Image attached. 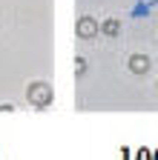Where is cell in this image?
<instances>
[{"label":"cell","mask_w":158,"mask_h":160,"mask_svg":"<svg viewBox=\"0 0 158 160\" xmlns=\"http://www.w3.org/2000/svg\"><path fill=\"white\" fill-rule=\"evenodd\" d=\"M95 34H98V20L95 17H81V20H78V37L89 40Z\"/></svg>","instance_id":"2"},{"label":"cell","mask_w":158,"mask_h":160,"mask_svg":"<svg viewBox=\"0 0 158 160\" xmlns=\"http://www.w3.org/2000/svg\"><path fill=\"white\" fill-rule=\"evenodd\" d=\"M26 97H29V103H32V106L46 109V106L52 103V86H49V83H32L29 92H26Z\"/></svg>","instance_id":"1"},{"label":"cell","mask_w":158,"mask_h":160,"mask_svg":"<svg viewBox=\"0 0 158 160\" xmlns=\"http://www.w3.org/2000/svg\"><path fill=\"white\" fill-rule=\"evenodd\" d=\"M129 72L147 74V72H150V57H147V54H132V57H129Z\"/></svg>","instance_id":"3"},{"label":"cell","mask_w":158,"mask_h":160,"mask_svg":"<svg viewBox=\"0 0 158 160\" xmlns=\"http://www.w3.org/2000/svg\"><path fill=\"white\" fill-rule=\"evenodd\" d=\"M152 160H158V149H155V154H152Z\"/></svg>","instance_id":"7"},{"label":"cell","mask_w":158,"mask_h":160,"mask_svg":"<svg viewBox=\"0 0 158 160\" xmlns=\"http://www.w3.org/2000/svg\"><path fill=\"white\" fill-rule=\"evenodd\" d=\"M86 72V63H84V57H75V74H84Z\"/></svg>","instance_id":"5"},{"label":"cell","mask_w":158,"mask_h":160,"mask_svg":"<svg viewBox=\"0 0 158 160\" xmlns=\"http://www.w3.org/2000/svg\"><path fill=\"white\" fill-rule=\"evenodd\" d=\"M135 157H138V160H152V152H150V149H138Z\"/></svg>","instance_id":"6"},{"label":"cell","mask_w":158,"mask_h":160,"mask_svg":"<svg viewBox=\"0 0 158 160\" xmlns=\"http://www.w3.org/2000/svg\"><path fill=\"white\" fill-rule=\"evenodd\" d=\"M101 32L109 34V37H115L118 32H121V23H118V20H104V23H101Z\"/></svg>","instance_id":"4"}]
</instances>
